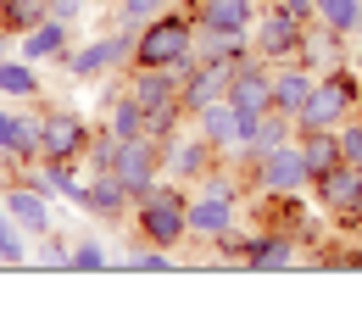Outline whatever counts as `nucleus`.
Returning <instances> with one entry per match:
<instances>
[{
	"mask_svg": "<svg viewBox=\"0 0 362 323\" xmlns=\"http://www.w3.org/2000/svg\"><path fill=\"white\" fill-rule=\"evenodd\" d=\"M307 189H313L317 212L340 218V229H346V223L362 212V162H334V168H323Z\"/></svg>",
	"mask_w": 362,
	"mask_h": 323,
	"instance_id": "1a4fd4ad",
	"label": "nucleus"
},
{
	"mask_svg": "<svg viewBox=\"0 0 362 323\" xmlns=\"http://www.w3.org/2000/svg\"><path fill=\"white\" fill-rule=\"evenodd\" d=\"M40 156H45V123H40V106H34V112H17V134H11V145L0 151V162L34 168Z\"/></svg>",
	"mask_w": 362,
	"mask_h": 323,
	"instance_id": "5701e85b",
	"label": "nucleus"
},
{
	"mask_svg": "<svg viewBox=\"0 0 362 323\" xmlns=\"http://www.w3.org/2000/svg\"><path fill=\"white\" fill-rule=\"evenodd\" d=\"M129 218H134V240L162 245V251H184V245H189V184L156 179L151 189L134 195Z\"/></svg>",
	"mask_w": 362,
	"mask_h": 323,
	"instance_id": "f257e3e1",
	"label": "nucleus"
},
{
	"mask_svg": "<svg viewBox=\"0 0 362 323\" xmlns=\"http://www.w3.org/2000/svg\"><path fill=\"white\" fill-rule=\"evenodd\" d=\"M195 17V28H223V34H251L262 0H179Z\"/></svg>",
	"mask_w": 362,
	"mask_h": 323,
	"instance_id": "2eb2a0df",
	"label": "nucleus"
},
{
	"mask_svg": "<svg viewBox=\"0 0 362 323\" xmlns=\"http://www.w3.org/2000/svg\"><path fill=\"white\" fill-rule=\"evenodd\" d=\"M362 112V78H357V56L340 61V67H323L317 73L307 106L296 112V134H313V129H340L346 117Z\"/></svg>",
	"mask_w": 362,
	"mask_h": 323,
	"instance_id": "7ed1b4c3",
	"label": "nucleus"
},
{
	"mask_svg": "<svg viewBox=\"0 0 362 323\" xmlns=\"http://www.w3.org/2000/svg\"><path fill=\"white\" fill-rule=\"evenodd\" d=\"M67 45H73V23L45 17L40 28H28V34L17 40V56H28V61L40 67V61H62V56H67Z\"/></svg>",
	"mask_w": 362,
	"mask_h": 323,
	"instance_id": "412c9836",
	"label": "nucleus"
},
{
	"mask_svg": "<svg viewBox=\"0 0 362 323\" xmlns=\"http://www.w3.org/2000/svg\"><path fill=\"white\" fill-rule=\"evenodd\" d=\"M173 0H112V23H123V28H139V23H151V17H162Z\"/></svg>",
	"mask_w": 362,
	"mask_h": 323,
	"instance_id": "72a5a7b5",
	"label": "nucleus"
},
{
	"mask_svg": "<svg viewBox=\"0 0 362 323\" xmlns=\"http://www.w3.org/2000/svg\"><path fill=\"white\" fill-rule=\"evenodd\" d=\"M290 139H296V117H284V112H262V117H257V123H251V129H245V139H240V145H234V151H228L223 162L228 168H240V173H245V168H251V162H257V156H268V151H279V145H290Z\"/></svg>",
	"mask_w": 362,
	"mask_h": 323,
	"instance_id": "9b49d317",
	"label": "nucleus"
},
{
	"mask_svg": "<svg viewBox=\"0 0 362 323\" xmlns=\"http://www.w3.org/2000/svg\"><path fill=\"white\" fill-rule=\"evenodd\" d=\"M50 6H56V0H50Z\"/></svg>",
	"mask_w": 362,
	"mask_h": 323,
	"instance_id": "37998d69",
	"label": "nucleus"
},
{
	"mask_svg": "<svg viewBox=\"0 0 362 323\" xmlns=\"http://www.w3.org/2000/svg\"><path fill=\"white\" fill-rule=\"evenodd\" d=\"M28 262H40L50 274H67L73 268V240H62V234H34V245H28Z\"/></svg>",
	"mask_w": 362,
	"mask_h": 323,
	"instance_id": "7c9ffc66",
	"label": "nucleus"
},
{
	"mask_svg": "<svg viewBox=\"0 0 362 323\" xmlns=\"http://www.w3.org/2000/svg\"><path fill=\"white\" fill-rule=\"evenodd\" d=\"M11 134H17V106H0V151L11 145Z\"/></svg>",
	"mask_w": 362,
	"mask_h": 323,
	"instance_id": "58836bf2",
	"label": "nucleus"
},
{
	"mask_svg": "<svg viewBox=\"0 0 362 323\" xmlns=\"http://www.w3.org/2000/svg\"><path fill=\"white\" fill-rule=\"evenodd\" d=\"M84 11H90V0H56L50 6V17H62V23H78Z\"/></svg>",
	"mask_w": 362,
	"mask_h": 323,
	"instance_id": "4c0bfd02",
	"label": "nucleus"
},
{
	"mask_svg": "<svg viewBox=\"0 0 362 323\" xmlns=\"http://www.w3.org/2000/svg\"><path fill=\"white\" fill-rule=\"evenodd\" d=\"M195 56H201V61H228V67H240V61H251L257 50H251V34H223V28H195Z\"/></svg>",
	"mask_w": 362,
	"mask_h": 323,
	"instance_id": "b1692460",
	"label": "nucleus"
},
{
	"mask_svg": "<svg viewBox=\"0 0 362 323\" xmlns=\"http://www.w3.org/2000/svg\"><path fill=\"white\" fill-rule=\"evenodd\" d=\"M296 145H301L307 179H317L323 168H334V162H340V134H334V129H313V134H296Z\"/></svg>",
	"mask_w": 362,
	"mask_h": 323,
	"instance_id": "bb28decb",
	"label": "nucleus"
},
{
	"mask_svg": "<svg viewBox=\"0 0 362 323\" xmlns=\"http://www.w3.org/2000/svg\"><path fill=\"white\" fill-rule=\"evenodd\" d=\"M245 184L257 189V195H301V189L313 184L307 179V162H301V145L290 139V145H279L268 156H257L245 168Z\"/></svg>",
	"mask_w": 362,
	"mask_h": 323,
	"instance_id": "6e6552de",
	"label": "nucleus"
},
{
	"mask_svg": "<svg viewBox=\"0 0 362 323\" xmlns=\"http://www.w3.org/2000/svg\"><path fill=\"white\" fill-rule=\"evenodd\" d=\"M313 17L323 23V28L346 34V40H362V0H317Z\"/></svg>",
	"mask_w": 362,
	"mask_h": 323,
	"instance_id": "cd10ccee",
	"label": "nucleus"
},
{
	"mask_svg": "<svg viewBox=\"0 0 362 323\" xmlns=\"http://www.w3.org/2000/svg\"><path fill=\"white\" fill-rule=\"evenodd\" d=\"M40 123H45V156L50 162H84L95 139V123L73 106H40Z\"/></svg>",
	"mask_w": 362,
	"mask_h": 323,
	"instance_id": "9d476101",
	"label": "nucleus"
},
{
	"mask_svg": "<svg viewBox=\"0 0 362 323\" xmlns=\"http://www.w3.org/2000/svg\"><path fill=\"white\" fill-rule=\"evenodd\" d=\"M184 123H189V112H184L179 100H162V106H145V139H168V134H179Z\"/></svg>",
	"mask_w": 362,
	"mask_h": 323,
	"instance_id": "473e14b6",
	"label": "nucleus"
},
{
	"mask_svg": "<svg viewBox=\"0 0 362 323\" xmlns=\"http://www.w3.org/2000/svg\"><path fill=\"white\" fill-rule=\"evenodd\" d=\"M156 151H162V179H179V184H201L223 156L206 145V139L195 134L189 123H184L179 134H168V139H156Z\"/></svg>",
	"mask_w": 362,
	"mask_h": 323,
	"instance_id": "0eeeda50",
	"label": "nucleus"
},
{
	"mask_svg": "<svg viewBox=\"0 0 362 323\" xmlns=\"http://www.w3.org/2000/svg\"><path fill=\"white\" fill-rule=\"evenodd\" d=\"M134 274H168L179 268V251H162V245H145V240H129V257H123Z\"/></svg>",
	"mask_w": 362,
	"mask_h": 323,
	"instance_id": "2f4dec72",
	"label": "nucleus"
},
{
	"mask_svg": "<svg viewBox=\"0 0 362 323\" xmlns=\"http://www.w3.org/2000/svg\"><path fill=\"white\" fill-rule=\"evenodd\" d=\"M301 28H307V17H296V11L279 6V0H262V11H257V23H251V50H257L268 67H284V61H296V50H301Z\"/></svg>",
	"mask_w": 362,
	"mask_h": 323,
	"instance_id": "423d86ee",
	"label": "nucleus"
},
{
	"mask_svg": "<svg viewBox=\"0 0 362 323\" xmlns=\"http://www.w3.org/2000/svg\"><path fill=\"white\" fill-rule=\"evenodd\" d=\"M357 78H362V56H357Z\"/></svg>",
	"mask_w": 362,
	"mask_h": 323,
	"instance_id": "79ce46f5",
	"label": "nucleus"
},
{
	"mask_svg": "<svg viewBox=\"0 0 362 323\" xmlns=\"http://www.w3.org/2000/svg\"><path fill=\"white\" fill-rule=\"evenodd\" d=\"M28 245H34V234L23 229V223L6 212V201H0V268H23V262H28Z\"/></svg>",
	"mask_w": 362,
	"mask_h": 323,
	"instance_id": "c756f323",
	"label": "nucleus"
},
{
	"mask_svg": "<svg viewBox=\"0 0 362 323\" xmlns=\"http://www.w3.org/2000/svg\"><path fill=\"white\" fill-rule=\"evenodd\" d=\"M45 78L28 56H0V100H40Z\"/></svg>",
	"mask_w": 362,
	"mask_h": 323,
	"instance_id": "393cba45",
	"label": "nucleus"
},
{
	"mask_svg": "<svg viewBox=\"0 0 362 323\" xmlns=\"http://www.w3.org/2000/svg\"><path fill=\"white\" fill-rule=\"evenodd\" d=\"M334 134H340V162H362V112H357V117H346Z\"/></svg>",
	"mask_w": 362,
	"mask_h": 323,
	"instance_id": "e433bc0d",
	"label": "nucleus"
},
{
	"mask_svg": "<svg viewBox=\"0 0 362 323\" xmlns=\"http://www.w3.org/2000/svg\"><path fill=\"white\" fill-rule=\"evenodd\" d=\"M129 67H173L179 78L195 67V17L184 11L179 0L162 17H151V23L134 28V61Z\"/></svg>",
	"mask_w": 362,
	"mask_h": 323,
	"instance_id": "f03ea898",
	"label": "nucleus"
},
{
	"mask_svg": "<svg viewBox=\"0 0 362 323\" xmlns=\"http://www.w3.org/2000/svg\"><path fill=\"white\" fill-rule=\"evenodd\" d=\"M134 61V28H106V34H95L84 45H67V56L56 61L67 78H78V84H90V78H106V73H123Z\"/></svg>",
	"mask_w": 362,
	"mask_h": 323,
	"instance_id": "39448f33",
	"label": "nucleus"
},
{
	"mask_svg": "<svg viewBox=\"0 0 362 323\" xmlns=\"http://www.w3.org/2000/svg\"><path fill=\"white\" fill-rule=\"evenodd\" d=\"M0 201H6V212L23 223L28 234H50V195L40 184H28V179H11V184L0 189Z\"/></svg>",
	"mask_w": 362,
	"mask_h": 323,
	"instance_id": "a211bd4d",
	"label": "nucleus"
},
{
	"mask_svg": "<svg viewBox=\"0 0 362 323\" xmlns=\"http://www.w3.org/2000/svg\"><path fill=\"white\" fill-rule=\"evenodd\" d=\"M129 206H134V195L123 189L117 173H90V189H84V206H78V212H90L100 223H123Z\"/></svg>",
	"mask_w": 362,
	"mask_h": 323,
	"instance_id": "6ab92c4d",
	"label": "nucleus"
},
{
	"mask_svg": "<svg viewBox=\"0 0 362 323\" xmlns=\"http://www.w3.org/2000/svg\"><path fill=\"white\" fill-rule=\"evenodd\" d=\"M106 129H112L117 139H145V106H139L123 84H117L112 100H106Z\"/></svg>",
	"mask_w": 362,
	"mask_h": 323,
	"instance_id": "a878e982",
	"label": "nucleus"
},
{
	"mask_svg": "<svg viewBox=\"0 0 362 323\" xmlns=\"http://www.w3.org/2000/svg\"><path fill=\"white\" fill-rule=\"evenodd\" d=\"M296 61L301 67H313V73H323V67H340V61H351V40L346 34H334V28H323V23H307L301 28V50H296Z\"/></svg>",
	"mask_w": 362,
	"mask_h": 323,
	"instance_id": "f3484780",
	"label": "nucleus"
},
{
	"mask_svg": "<svg viewBox=\"0 0 362 323\" xmlns=\"http://www.w3.org/2000/svg\"><path fill=\"white\" fill-rule=\"evenodd\" d=\"M279 6H290L296 17H307V23H313V6H317V0H279Z\"/></svg>",
	"mask_w": 362,
	"mask_h": 323,
	"instance_id": "ea45409f",
	"label": "nucleus"
},
{
	"mask_svg": "<svg viewBox=\"0 0 362 323\" xmlns=\"http://www.w3.org/2000/svg\"><path fill=\"white\" fill-rule=\"evenodd\" d=\"M228 78H234L228 61H201V56H195V67L184 73V84H179V106L195 117L201 106H212V100H223V95H228Z\"/></svg>",
	"mask_w": 362,
	"mask_h": 323,
	"instance_id": "dca6fc26",
	"label": "nucleus"
},
{
	"mask_svg": "<svg viewBox=\"0 0 362 323\" xmlns=\"http://www.w3.org/2000/svg\"><path fill=\"white\" fill-rule=\"evenodd\" d=\"M112 257H106V245L95 240V234H84V240H73V274H100Z\"/></svg>",
	"mask_w": 362,
	"mask_h": 323,
	"instance_id": "c9c22d12",
	"label": "nucleus"
},
{
	"mask_svg": "<svg viewBox=\"0 0 362 323\" xmlns=\"http://www.w3.org/2000/svg\"><path fill=\"white\" fill-rule=\"evenodd\" d=\"M112 173L123 179L129 195L151 189L156 179H162V151H156V139H117V162H112Z\"/></svg>",
	"mask_w": 362,
	"mask_h": 323,
	"instance_id": "ddd939ff",
	"label": "nucleus"
},
{
	"mask_svg": "<svg viewBox=\"0 0 362 323\" xmlns=\"http://www.w3.org/2000/svg\"><path fill=\"white\" fill-rule=\"evenodd\" d=\"M346 240H357V245H362V212L351 218V223H346Z\"/></svg>",
	"mask_w": 362,
	"mask_h": 323,
	"instance_id": "a19ab883",
	"label": "nucleus"
},
{
	"mask_svg": "<svg viewBox=\"0 0 362 323\" xmlns=\"http://www.w3.org/2000/svg\"><path fill=\"white\" fill-rule=\"evenodd\" d=\"M313 84H317V73H313V67H301V61H284V67H273V112L296 117V112L307 106Z\"/></svg>",
	"mask_w": 362,
	"mask_h": 323,
	"instance_id": "4be33fe9",
	"label": "nucleus"
},
{
	"mask_svg": "<svg viewBox=\"0 0 362 323\" xmlns=\"http://www.w3.org/2000/svg\"><path fill=\"white\" fill-rule=\"evenodd\" d=\"M45 17H50V0H0V28L11 40H23L28 28H40Z\"/></svg>",
	"mask_w": 362,
	"mask_h": 323,
	"instance_id": "c85d7f7f",
	"label": "nucleus"
},
{
	"mask_svg": "<svg viewBox=\"0 0 362 323\" xmlns=\"http://www.w3.org/2000/svg\"><path fill=\"white\" fill-rule=\"evenodd\" d=\"M179 73L173 67H123V90L134 95L139 106H162V100H179Z\"/></svg>",
	"mask_w": 362,
	"mask_h": 323,
	"instance_id": "aec40b11",
	"label": "nucleus"
},
{
	"mask_svg": "<svg viewBox=\"0 0 362 323\" xmlns=\"http://www.w3.org/2000/svg\"><path fill=\"white\" fill-rule=\"evenodd\" d=\"M251 123H257V117H240V112H234L228 100H212V106H201V112L189 117V129L206 139V145H212L218 156H228V151H234V145L245 139V129H251Z\"/></svg>",
	"mask_w": 362,
	"mask_h": 323,
	"instance_id": "4468645a",
	"label": "nucleus"
},
{
	"mask_svg": "<svg viewBox=\"0 0 362 323\" xmlns=\"http://www.w3.org/2000/svg\"><path fill=\"white\" fill-rule=\"evenodd\" d=\"M112 162H117V134L112 129H95L90 151H84V168L90 173H112Z\"/></svg>",
	"mask_w": 362,
	"mask_h": 323,
	"instance_id": "f704fd0d",
	"label": "nucleus"
},
{
	"mask_svg": "<svg viewBox=\"0 0 362 323\" xmlns=\"http://www.w3.org/2000/svg\"><path fill=\"white\" fill-rule=\"evenodd\" d=\"M240 229V179L218 162L201 184H189V240H223Z\"/></svg>",
	"mask_w": 362,
	"mask_h": 323,
	"instance_id": "20e7f679",
	"label": "nucleus"
},
{
	"mask_svg": "<svg viewBox=\"0 0 362 323\" xmlns=\"http://www.w3.org/2000/svg\"><path fill=\"white\" fill-rule=\"evenodd\" d=\"M228 106L240 112V117H262L273 106V67L262 61V56H251V61H240L234 67V78H228Z\"/></svg>",
	"mask_w": 362,
	"mask_h": 323,
	"instance_id": "f8f14e48",
	"label": "nucleus"
}]
</instances>
